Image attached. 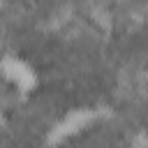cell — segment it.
I'll return each instance as SVG.
<instances>
[{
	"instance_id": "cell-1",
	"label": "cell",
	"mask_w": 148,
	"mask_h": 148,
	"mask_svg": "<svg viewBox=\"0 0 148 148\" xmlns=\"http://www.w3.org/2000/svg\"><path fill=\"white\" fill-rule=\"evenodd\" d=\"M2 69L5 76L18 88V90H30L37 83V74L32 69V65L23 58H5L2 60Z\"/></svg>"
}]
</instances>
